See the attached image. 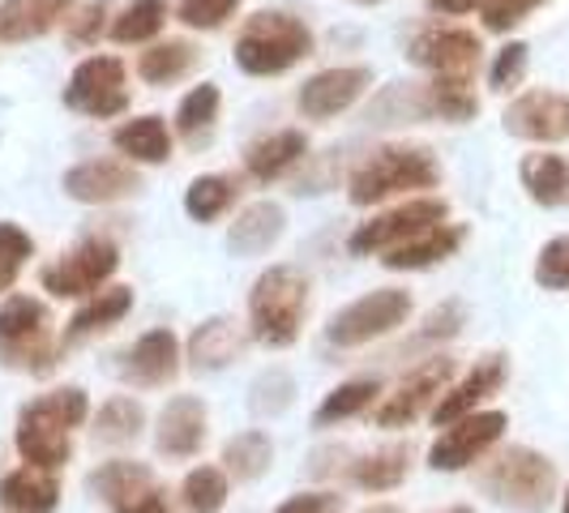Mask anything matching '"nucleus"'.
I'll use <instances>...</instances> for the list:
<instances>
[{"mask_svg":"<svg viewBox=\"0 0 569 513\" xmlns=\"http://www.w3.org/2000/svg\"><path fill=\"white\" fill-rule=\"evenodd\" d=\"M86 415H90V399L78 385L52 390L43 399L27 402L22 415H18V432H13V445H18L22 462L27 466H43V471H60L73 457L69 432L82 428Z\"/></svg>","mask_w":569,"mask_h":513,"instance_id":"1","label":"nucleus"},{"mask_svg":"<svg viewBox=\"0 0 569 513\" xmlns=\"http://www.w3.org/2000/svg\"><path fill=\"white\" fill-rule=\"evenodd\" d=\"M437 184H441V168L428 145L390 142L377 145L369 159L351 171L347 198L356 205H381L399 193H420V189H437Z\"/></svg>","mask_w":569,"mask_h":513,"instance_id":"2","label":"nucleus"},{"mask_svg":"<svg viewBox=\"0 0 569 513\" xmlns=\"http://www.w3.org/2000/svg\"><path fill=\"white\" fill-rule=\"evenodd\" d=\"M305 57H313V30L291 13H279V9L253 13L236 34V64L253 78L287 73Z\"/></svg>","mask_w":569,"mask_h":513,"instance_id":"3","label":"nucleus"},{"mask_svg":"<svg viewBox=\"0 0 569 513\" xmlns=\"http://www.w3.org/2000/svg\"><path fill=\"white\" fill-rule=\"evenodd\" d=\"M309 316V279L291 265H270L249 291V334L266 346H291Z\"/></svg>","mask_w":569,"mask_h":513,"instance_id":"4","label":"nucleus"},{"mask_svg":"<svg viewBox=\"0 0 569 513\" xmlns=\"http://www.w3.org/2000/svg\"><path fill=\"white\" fill-rule=\"evenodd\" d=\"M0 364L13 372H52L57 364V321L43 300L9 295L0 304Z\"/></svg>","mask_w":569,"mask_h":513,"instance_id":"5","label":"nucleus"},{"mask_svg":"<svg viewBox=\"0 0 569 513\" xmlns=\"http://www.w3.org/2000/svg\"><path fill=\"white\" fill-rule=\"evenodd\" d=\"M480 487H485L497 505L540 513L557 496V466L540 450L510 445V450H501L497 457H488V466L480 471Z\"/></svg>","mask_w":569,"mask_h":513,"instance_id":"6","label":"nucleus"},{"mask_svg":"<svg viewBox=\"0 0 569 513\" xmlns=\"http://www.w3.org/2000/svg\"><path fill=\"white\" fill-rule=\"evenodd\" d=\"M407 316H411V295L399 286H381V291H369L356 304H347L342 313L330 316L326 339L335 346H365L372 339L395 334Z\"/></svg>","mask_w":569,"mask_h":513,"instance_id":"7","label":"nucleus"},{"mask_svg":"<svg viewBox=\"0 0 569 513\" xmlns=\"http://www.w3.org/2000/svg\"><path fill=\"white\" fill-rule=\"evenodd\" d=\"M446 214H450V205L441 198H411L402 201V205H395V210L369 219V223H360V228L351 231L347 249L356 256L390 253V249H399L402 240H411V235H420L428 228H441Z\"/></svg>","mask_w":569,"mask_h":513,"instance_id":"8","label":"nucleus"},{"mask_svg":"<svg viewBox=\"0 0 569 513\" xmlns=\"http://www.w3.org/2000/svg\"><path fill=\"white\" fill-rule=\"evenodd\" d=\"M116 265H120V253H116L112 240H82L78 249L60 256L57 265H43L39 283L57 300H90L103 291V283L116 274Z\"/></svg>","mask_w":569,"mask_h":513,"instance_id":"9","label":"nucleus"},{"mask_svg":"<svg viewBox=\"0 0 569 513\" xmlns=\"http://www.w3.org/2000/svg\"><path fill=\"white\" fill-rule=\"evenodd\" d=\"M64 108L94 120H112L129 108V86H124V64L116 57H86L73 78L64 86Z\"/></svg>","mask_w":569,"mask_h":513,"instance_id":"10","label":"nucleus"},{"mask_svg":"<svg viewBox=\"0 0 569 513\" xmlns=\"http://www.w3.org/2000/svg\"><path fill=\"white\" fill-rule=\"evenodd\" d=\"M506 424L510 420L501 411H476V415H462L455 424H446V432L428 450V466L432 471H467L476 457H485L501 441Z\"/></svg>","mask_w":569,"mask_h":513,"instance_id":"11","label":"nucleus"},{"mask_svg":"<svg viewBox=\"0 0 569 513\" xmlns=\"http://www.w3.org/2000/svg\"><path fill=\"white\" fill-rule=\"evenodd\" d=\"M450 376H455V360L437 355V360H425L420 369H411L399 381V390L377 406V428H407L425 415L432 402L450 390Z\"/></svg>","mask_w":569,"mask_h":513,"instance_id":"12","label":"nucleus"},{"mask_svg":"<svg viewBox=\"0 0 569 513\" xmlns=\"http://www.w3.org/2000/svg\"><path fill=\"white\" fill-rule=\"evenodd\" d=\"M480 34L462 27H428L411 39L407 57L420 69H432L437 78H471L480 64Z\"/></svg>","mask_w":569,"mask_h":513,"instance_id":"13","label":"nucleus"},{"mask_svg":"<svg viewBox=\"0 0 569 513\" xmlns=\"http://www.w3.org/2000/svg\"><path fill=\"white\" fill-rule=\"evenodd\" d=\"M60 189L82 205H112V201L133 198L142 189V175L133 163H120V159H86L64 171Z\"/></svg>","mask_w":569,"mask_h":513,"instance_id":"14","label":"nucleus"},{"mask_svg":"<svg viewBox=\"0 0 569 513\" xmlns=\"http://www.w3.org/2000/svg\"><path fill=\"white\" fill-rule=\"evenodd\" d=\"M506 133L522 142H566L569 138V99L557 90H527L506 108Z\"/></svg>","mask_w":569,"mask_h":513,"instance_id":"15","label":"nucleus"},{"mask_svg":"<svg viewBox=\"0 0 569 513\" xmlns=\"http://www.w3.org/2000/svg\"><path fill=\"white\" fill-rule=\"evenodd\" d=\"M372 86V73L365 64H351V69H321L309 82L300 86L296 103L309 120H330V115L347 112L365 90Z\"/></svg>","mask_w":569,"mask_h":513,"instance_id":"16","label":"nucleus"},{"mask_svg":"<svg viewBox=\"0 0 569 513\" xmlns=\"http://www.w3.org/2000/svg\"><path fill=\"white\" fill-rule=\"evenodd\" d=\"M180 372V342L171 330H150L120 355V376L138 390H159Z\"/></svg>","mask_w":569,"mask_h":513,"instance_id":"17","label":"nucleus"},{"mask_svg":"<svg viewBox=\"0 0 569 513\" xmlns=\"http://www.w3.org/2000/svg\"><path fill=\"white\" fill-rule=\"evenodd\" d=\"M506 372H510L506 369V355H485L458 385H450V390L437 399L432 424L446 428V424H455V420H462V415H476V406L485 399H492V394L506 385Z\"/></svg>","mask_w":569,"mask_h":513,"instance_id":"18","label":"nucleus"},{"mask_svg":"<svg viewBox=\"0 0 569 513\" xmlns=\"http://www.w3.org/2000/svg\"><path fill=\"white\" fill-rule=\"evenodd\" d=\"M206 402L193 394H176V399L159 411V428H154V445L163 457H193L206 445Z\"/></svg>","mask_w":569,"mask_h":513,"instance_id":"19","label":"nucleus"},{"mask_svg":"<svg viewBox=\"0 0 569 513\" xmlns=\"http://www.w3.org/2000/svg\"><path fill=\"white\" fill-rule=\"evenodd\" d=\"M69 13H73V0H0V43L43 39Z\"/></svg>","mask_w":569,"mask_h":513,"instance_id":"20","label":"nucleus"},{"mask_svg":"<svg viewBox=\"0 0 569 513\" xmlns=\"http://www.w3.org/2000/svg\"><path fill=\"white\" fill-rule=\"evenodd\" d=\"M283 231H287L283 205H274V201H253V205H244V210L236 214V223H231V231H228V249L236 256H261L283 240Z\"/></svg>","mask_w":569,"mask_h":513,"instance_id":"21","label":"nucleus"},{"mask_svg":"<svg viewBox=\"0 0 569 513\" xmlns=\"http://www.w3.org/2000/svg\"><path fill=\"white\" fill-rule=\"evenodd\" d=\"M244 330L228 316H210L189 334V364L198 372H219L244 351Z\"/></svg>","mask_w":569,"mask_h":513,"instance_id":"22","label":"nucleus"},{"mask_svg":"<svg viewBox=\"0 0 569 513\" xmlns=\"http://www.w3.org/2000/svg\"><path fill=\"white\" fill-rule=\"evenodd\" d=\"M309 154V138L300 133V129H279V133H270V138H257L249 150H244V171L261 180V184H270V180H279L283 171H291L300 159Z\"/></svg>","mask_w":569,"mask_h":513,"instance_id":"23","label":"nucleus"},{"mask_svg":"<svg viewBox=\"0 0 569 513\" xmlns=\"http://www.w3.org/2000/svg\"><path fill=\"white\" fill-rule=\"evenodd\" d=\"M60 501V484L43 466H18L0 480V505L9 513H52Z\"/></svg>","mask_w":569,"mask_h":513,"instance_id":"24","label":"nucleus"},{"mask_svg":"<svg viewBox=\"0 0 569 513\" xmlns=\"http://www.w3.org/2000/svg\"><path fill=\"white\" fill-rule=\"evenodd\" d=\"M462 235H467V231L455 228V223L428 228V231H420V235H411V240H402L399 249L381 253V265H386V270H428V265L455 256L458 244H462Z\"/></svg>","mask_w":569,"mask_h":513,"instance_id":"25","label":"nucleus"},{"mask_svg":"<svg viewBox=\"0 0 569 513\" xmlns=\"http://www.w3.org/2000/svg\"><path fill=\"white\" fill-rule=\"evenodd\" d=\"M522 189H527V198L536 201V205H548V210H557V205H569V159L566 154H527L522 159Z\"/></svg>","mask_w":569,"mask_h":513,"instance_id":"26","label":"nucleus"},{"mask_svg":"<svg viewBox=\"0 0 569 513\" xmlns=\"http://www.w3.org/2000/svg\"><path fill=\"white\" fill-rule=\"evenodd\" d=\"M112 145L129 163H168L171 159V133L163 115H138L124 120L112 133Z\"/></svg>","mask_w":569,"mask_h":513,"instance_id":"27","label":"nucleus"},{"mask_svg":"<svg viewBox=\"0 0 569 513\" xmlns=\"http://www.w3.org/2000/svg\"><path fill=\"white\" fill-rule=\"evenodd\" d=\"M90 492L103 501V505H124L133 496H142L146 487H154V471L146 462H129V457H116V462H103L99 471H90Z\"/></svg>","mask_w":569,"mask_h":513,"instance_id":"28","label":"nucleus"},{"mask_svg":"<svg viewBox=\"0 0 569 513\" xmlns=\"http://www.w3.org/2000/svg\"><path fill=\"white\" fill-rule=\"evenodd\" d=\"M129 309H133V286H108V291L90 295V300H82V309L73 313V321H69L64 342H82V339H90V334L112 330Z\"/></svg>","mask_w":569,"mask_h":513,"instance_id":"29","label":"nucleus"},{"mask_svg":"<svg viewBox=\"0 0 569 513\" xmlns=\"http://www.w3.org/2000/svg\"><path fill=\"white\" fill-rule=\"evenodd\" d=\"M201 52L189 39H168V43H154L138 57V78L150 86H171L180 78H189L198 69Z\"/></svg>","mask_w":569,"mask_h":513,"instance_id":"30","label":"nucleus"},{"mask_svg":"<svg viewBox=\"0 0 569 513\" xmlns=\"http://www.w3.org/2000/svg\"><path fill=\"white\" fill-rule=\"evenodd\" d=\"M146 428V411L138 399H129V394H116L99 406V415H94V441H103V445H133L138 436H142Z\"/></svg>","mask_w":569,"mask_h":513,"instance_id":"31","label":"nucleus"},{"mask_svg":"<svg viewBox=\"0 0 569 513\" xmlns=\"http://www.w3.org/2000/svg\"><path fill=\"white\" fill-rule=\"evenodd\" d=\"M270 462H274V445H270V436L261 432V428H249V432H236L228 445H223V466H228V475L236 480H261L266 471H270Z\"/></svg>","mask_w":569,"mask_h":513,"instance_id":"32","label":"nucleus"},{"mask_svg":"<svg viewBox=\"0 0 569 513\" xmlns=\"http://www.w3.org/2000/svg\"><path fill=\"white\" fill-rule=\"evenodd\" d=\"M407 471H411V450L407 445H386L377 454L360 457L351 466V480L365 492H390V487H399L407 480Z\"/></svg>","mask_w":569,"mask_h":513,"instance_id":"33","label":"nucleus"},{"mask_svg":"<svg viewBox=\"0 0 569 513\" xmlns=\"http://www.w3.org/2000/svg\"><path fill=\"white\" fill-rule=\"evenodd\" d=\"M168 27V0H133V4H124L120 9V18H112V34L116 43H146V39H154L159 30Z\"/></svg>","mask_w":569,"mask_h":513,"instance_id":"34","label":"nucleus"},{"mask_svg":"<svg viewBox=\"0 0 569 513\" xmlns=\"http://www.w3.org/2000/svg\"><path fill=\"white\" fill-rule=\"evenodd\" d=\"M214 120H219V86L201 82L180 99V108H176V133L189 138V142H201L214 129Z\"/></svg>","mask_w":569,"mask_h":513,"instance_id":"35","label":"nucleus"},{"mask_svg":"<svg viewBox=\"0 0 569 513\" xmlns=\"http://www.w3.org/2000/svg\"><path fill=\"white\" fill-rule=\"evenodd\" d=\"M180 505L184 513H223L228 505V471L219 466H193L180 484Z\"/></svg>","mask_w":569,"mask_h":513,"instance_id":"36","label":"nucleus"},{"mask_svg":"<svg viewBox=\"0 0 569 513\" xmlns=\"http://www.w3.org/2000/svg\"><path fill=\"white\" fill-rule=\"evenodd\" d=\"M381 394V381L377 376H360V381H347L339 390H330L326 402L317 406V428H330L339 424V420H351V415H360L365 406H372V399Z\"/></svg>","mask_w":569,"mask_h":513,"instance_id":"37","label":"nucleus"},{"mask_svg":"<svg viewBox=\"0 0 569 513\" xmlns=\"http://www.w3.org/2000/svg\"><path fill=\"white\" fill-rule=\"evenodd\" d=\"M428 103H432L437 120H450V124H467L471 115L480 112L471 78H432L428 82Z\"/></svg>","mask_w":569,"mask_h":513,"instance_id":"38","label":"nucleus"},{"mask_svg":"<svg viewBox=\"0 0 569 513\" xmlns=\"http://www.w3.org/2000/svg\"><path fill=\"white\" fill-rule=\"evenodd\" d=\"M231 201H236V180L231 175H198L184 193V210L198 223H214V219L228 214Z\"/></svg>","mask_w":569,"mask_h":513,"instance_id":"39","label":"nucleus"},{"mask_svg":"<svg viewBox=\"0 0 569 513\" xmlns=\"http://www.w3.org/2000/svg\"><path fill=\"white\" fill-rule=\"evenodd\" d=\"M34 256V240L18 223H0V295L18 283L22 265Z\"/></svg>","mask_w":569,"mask_h":513,"instance_id":"40","label":"nucleus"},{"mask_svg":"<svg viewBox=\"0 0 569 513\" xmlns=\"http://www.w3.org/2000/svg\"><path fill=\"white\" fill-rule=\"evenodd\" d=\"M536 283L548 291H569V235L548 240L536 256Z\"/></svg>","mask_w":569,"mask_h":513,"instance_id":"41","label":"nucleus"},{"mask_svg":"<svg viewBox=\"0 0 569 513\" xmlns=\"http://www.w3.org/2000/svg\"><path fill=\"white\" fill-rule=\"evenodd\" d=\"M236 9H240V0H180L176 18L189 30H219Z\"/></svg>","mask_w":569,"mask_h":513,"instance_id":"42","label":"nucleus"},{"mask_svg":"<svg viewBox=\"0 0 569 513\" xmlns=\"http://www.w3.org/2000/svg\"><path fill=\"white\" fill-rule=\"evenodd\" d=\"M103 27H108V0H86L78 13L64 18V34L73 48H90L103 34Z\"/></svg>","mask_w":569,"mask_h":513,"instance_id":"43","label":"nucleus"},{"mask_svg":"<svg viewBox=\"0 0 569 513\" xmlns=\"http://www.w3.org/2000/svg\"><path fill=\"white\" fill-rule=\"evenodd\" d=\"M522 73H527V43H506L492 60V69H488V86L492 90H513L522 82Z\"/></svg>","mask_w":569,"mask_h":513,"instance_id":"44","label":"nucleus"},{"mask_svg":"<svg viewBox=\"0 0 569 513\" xmlns=\"http://www.w3.org/2000/svg\"><path fill=\"white\" fill-rule=\"evenodd\" d=\"M540 4H548V0H488L485 4V27L497 30V34H506V30H513L518 22H527Z\"/></svg>","mask_w":569,"mask_h":513,"instance_id":"45","label":"nucleus"},{"mask_svg":"<svg viewBox=\"0 0 569 513\" xmlns=\"http://www.w3.org/2000/svg\"><path fill=\"white\" fill-rule=\"evenodd\" d=\"M287 402H291V376H287V372H266L253 385L257 415H279Z\"/></svg>","mask_w":569,"mask_h":513,"instance_id":"46","label":"nucleus"},{"mask_svg":"<svg viewBox=\"0 0 569 513\" xmlns=\"http://www.w3.org/2000/svg\"><path fill=\"white\" fill-rule=\"evenodd\" d=\"M342 496L339 492H300V496H287L274 513H339Z\"/></svg>","mask_w":569,"mask_h":513,"instance_id":"47","label":"nucleus"},{"mask_svg":"<svg viewBox=\"0 0 569 513\" xmlns=\"http://www.w3.org/2000/svg\"><path fill=\"white\" fill-rule=\"evenodd\" d=\"M458 325H462V309H458V304H441L437 313L428 316L425 339H455Z\"/></svg>","mask_w":569,"mask_h":513,"instance_id":"48","label":"nucleus"},{"mask_svg":"<svg viewBox=\"0 0 569 513\" xmlns=\"http://www.w3.org/2000/svg\"><path fill=\"white\" fill-rule=\"evenodd\" d=\"M112 513H168V492L154 484L146 487L142 496H133V501H124V505H116Z\"/></svg>","mask_w":569,"mask_h":513,"instance_id":"49","label":"nucleus"},{"mask_svg":"<svg viewBox=\"0 0 569 513\" xmlns=\"http://www.w3.org/2000/svg\"><path fill=\"white\" fill-rule=\"evenodd\" d=\"M488 0H432V9L437 13H476V9H485Z\"/></svg>","mask_w":569,"mask_h":513,"instance_id":"50","label":"nucleus"},{"mask_svg":"<svg viewBox=\"0 0 569 513\" xmlns=\"http://www.w3.org/2000/svg\"><path fill=\"white\" fill-rule=\"evenodd\" d=\"M360 513H402L399 505H372V510H360Z\"/></svg>","mask_w":569,"mask_h":513,"instance_id":"51","label":"nucleus"},{"mask_svg":"<svg viewBox=\"0 0 569 513\" xmlns=\"http://www.w3.org/2000/svg\"><path fill=\"white\" fill-rule=\"evenodd\" d=\"M356 4H381V0H356Z\"/></svg>","mask_w":569,"mask_h":513,"instance_id":"52","label":"nucleus"},{"mask_svg":"<svg viewBox=\"0 0 569 513\" xmlns=\"http://www.w3.org/2000/svg\"><path fill=\"white\" fill-rule=\"evenodd\" d=\"M566 513H569V487H566Z\"/></svg>","mask_w":569,"mask_h":513,"instance_id":"53","label":"nucleus"},{"mask_svg":"<svg viewBox=\"0 0 569 513\" xmlns=\"http://www.w3.org/2000/svg\"><path fill=\"white\" fill-rule=\"evenodd\" d=\"M450 513H471V510H450Z\"/></svg>","mask_w":569,"mask_h":513,"instance_id":"54","label":"nucleus"}]
</instances>
